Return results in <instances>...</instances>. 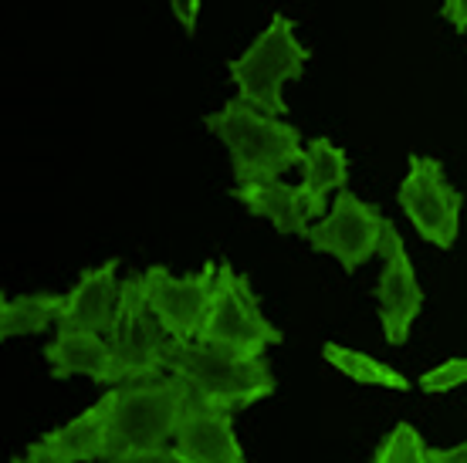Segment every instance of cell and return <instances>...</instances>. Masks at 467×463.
Returning <instances> with one entry per match:
<instances>
[{"label":"cell","mask_w":467,"mask_h":463,"mask_svg":"<svg viewBox=\"0 0 467 463\" xmlns=\"http://www.w3.org/2000/svg\"><path fill=\"white\" fill-rule=\"evenodd\" d=\"M146 281V298H150L152 314L160 318L166 335L176 342H197L207 308L213 298V284H217V264H203V271L193 274H170L163 264H152L142 271Z\"/></svg>","instance_id":"obj_9"},{"label":"cell","mask_w":467,"mask_h":463,"mask_svg":"<svg viewBox=\"0 0 467 463\" xmlns=\"http://www.w3.org/2000/svg\"><path fill=\"white\" fill-rule=\"evenodd\" d=\"M45 362L55 379L85 376L92 383L119 386L112 342L99 332H78V328H58V335L45 345Z\"/></svg>","instance_id":"obj_13"},{"label":"cell","mask_w":467,"mask_h":463,"mask_svg":"<svg viewBox=\"0 0 467 463\" xmlns=\"http://www.w3.org/2000/svg\"><path fill=\"white\" fill-rule=\"evenodd\" d=\"M109 342H112V355H116L119 386L140 383V379H160V372L166 369L173 338L166 335L160 318L152 314L142 274L122 278L119 312L116 324L109 332Z\"/></svg>","instance_id":"obj_6"},{"label":"cell","mask_w":467,"mask_h":463,"mask_svg":"<svg viewBox=\"0 0 467 463\" xmlns=\"http://www.w3.org/2000/svg\"><path fill=\"white\" fill-rule=\"evenodd\" d=\"M200 0H170V11H173L176 24L183 27V35L193 37L197 35V21H200Z\"/></svg>","instance_id":"obj_22"},{"label":"cell","mask_w":467,"mask_h":463,"mask_svg":"<svg viewBox=\"0 0 467 463\" xmlns=\"http://www.w3.org/2000/svg\"><path fill=\"white\" fill-rule=\"evenodd\" d=\"M369 463H431L427 460V443L417 433L413 423H397L376 447Z\"/></svg>","instance_id":"obj_19"},{"label":"cell","mask_w":467,"mask_h":463,"mask_svg":"<svg viewBox=\"0 0 467 463\" xmlns=\"http://www.w3.org/2000/svg\"><path fill=\"white\" fill-rule=\"evenodd\" d=\"M102 463H187L173 447H152V450H132L122 453V457H112V460Z\"/></svg>","instance_id":"obj_21"},{"label":"cell","mask_w":467,"mask_h":463,"mask_svg":"<svg viewBox=\"0 0 467 463\" xmlns=\"http://www.w3.org/2000/svg\"><path fill=\"white\" fill-rule=\"evenodd\" d=\"M203 126L231 152V173L237 186L278 180L305 159L298 129L278 116L257 112L254 105L241 98H231L217 112L203 116Z\"/></svg>","instance_id":"obj_1"},{"label":"cell","mask_w":467,"mask_h":463,"mask_svg":"<svg viewBox=\"0 0 467 463\" xmlns=\"http://www.w3.org/2000/svg\"><path fill=\"white\" fill-rule=\"evenodd\" d=\"M197 342L231 348L237 355H265L268 345L285 342V335L261 312L251 278L234 271L231 261L217 264V284Z\"/></svg>","instance_id":"obj_5"},{"label":"cell","mask_w":467,"mask_h":463,"mask_svg":"<svg viewBox=\"0 0 467 463\" xmlns=\"http://www.w3.org/2000/svg\"><path fill=\"white\" fill-rule=\"evenodd\" d=\"M322 359H326L332 369H339L346 379H352V383L379 386V389H397V393H407L410 389V379L403 376V372H397L393 365L373 359V355H366V352H356V348L328 342V345L322 348Z\"/></svg>","instance_id":"obj_18"},{"label":"cell","mask_w":467,"mask_h":463,"mask_svg":"<svg viewBox=\"0 0 467 463\" xmlns=\"http://www.w3.org/2000/svg\"><path fill=\"white\" fill-rule=\"evenodd\" d=\"M109 399V457H122L132 450H152L166 447L176 437L180 417L193 399L180 376L170 379H140L122 383L106 393Z\"/></svg>","instance_id":"obj_3"},{"label":"cell","mask_w":467,"mask_h":463,"mask_svg":"<svg viewBox=\"0 0 467 463\" xmlns=\"http://www.w3.org/2000/svg\"><path fill=\"white\" fill-rule=\"evenodd\" d=\"M41 440L58 450L68 463H95L109 457V399L102 396L95 406L82 409L65 427L47 429Z\"/></svg>","instance_id":"obj_16"},{"label":"cell","mask_w":467,"mask_h":463,"mask_svg":"<svg viewBox=\"0 0 467 463\" xmlns=\"http://www.w3.org/2000/svg\"><path fill=\"white\" fill-rule=\"evenodd\" d=\"M234 413L190 399L173 437V450L187 463H244L241 440L234 433Z\"/></svg>","instance_id":"obj_11"},{"label":"cell","mask_w":467,"mask_h":463,"mask_svg":"<svg viewBox=\"0 0 467 463\" xmlns=\"http://www.w3.org/2000/svg\"><path fill=\"white\" fill-rule=\"evenodd\" d=\"M11 463H68V460H65L58 450H51L45 440H37V443H31L21 457H14Z\"/></svg>","instance_id":"obj_23"},{"label":"cell","mask_w":467,"mask_h":463,"mask_svg":"<svg viewBox=\"0 0 467 463\" xmlns=\"http://www.w3.org/2000/svg\"><path fill=\"white\" fill-rule=\"evenodd\" d=\"M298 170H302V183L298 186L305 190L316 217L328 213V207H332L328 197L346 190V183H349V156H346V149L336 146L332 139H326V136H316V139L305 142V159Z\"/></svg>","instance_id":"obj_15"},{"label":"cell","mask_w":467,"mask_h":463,"mask_svg":"<svg viewBox=\"0 0 467 463\" xmlns=\"http://www.w3.org/2000/svg\"><path fill=\"white\" fill-rule=\"evenodd\" d=\"M427 460L431 463H467V440L457 443V447H447V450H431V447H427Z\"/></svg>","instance_id":"obj_25"},{"label":"cell","mask_w":467,"mask_h":463,"mask_svg":"<svg viewBox=\"0 0 467 463\" xmlns=\"http://www.w3.org/2000/svg\"><path fill=\"white\" fill-rule=\"evenodd\" d=\"M457 386H467V359H447L420 376V389L431 396L451 393Z\"/></svg>","instance_id":"obj_20"},{"label":"cell","mask_w":467,"mask_h":463,"mask_svg":"<svg viewBox=\"0 0 467 463\" xmlns=\"http://www.w3.org/2000/svg\"><path fill=\"white\" fill-rule=\"evenodd\" d=\"M397 203L403 207L407 221L423 241L451 251L461 233V207L464 193L447 180V170L441 159L413 152L407 162V176L397 190Z\"/></svg>","instance_id":"obj_7"},{"label":"cell","mask_w":467,"mask_h":463,"mask_svg":"<svg viewBox=\"0 0 467 463\" xmlns=\"http://www.w3.org/2000/svg\"><path fill=\"white\" fill-rule=\"evenodd\" d=\"M119 294H122V281H119V257H109L106 264L85 267L82 278L75 281V288L65 298L58 328H78V332H99L106 335L116 324Z\"/></svg>","instance_id":"obj_12"},{"label":"cell","mask_w":467,"mask_h":463,"mask_svg":"<svg viewBox=\"0 0 467 463\" xmlns=\"http://www.w3.org/2000/svg\"><path fill=\"white\" fill-rule=\"evenodd\" d=\"M441 17L454 27L457 35H467V0H444Z\"/></svg>","instance_id":"obj_24"},{"label":"cell","mask_w":467,"mask_h":463,"mask_svg":"<svg viewBox=\"0 0 467 463\" xmlns=\"http://www.w3.org/2000/svg\"><path fill=\"white\" fill-rule=\"evenodd\" d=\"M231 200H237L247 213L265 217L285 237H305L308 241L316 210H312L302 186L281 183V180H261V183L234 186Z\"/></svg>","instance_id":"obj_14"},{"label":"cell","mask_w":467,"mask_h":463,"mask_svg":"<svg viewBox=\"0 0 467 463\" xmlns=\"http://www.w3.org/2000/svg\"><path fill=\"white\" fill-rule=\"evenodd\" d=\"M383 231L386 217L376 203H366L362 197L339 190L328 213L318 223H312L308 231V243L318 254H328L339 261L346 274H352L356 267L366 261H373L383 247Z\"/></svg>","instance_id":"obj_8"},{"label":"cell","mask_w":467,"mask_h":463,"mask_svg":"<svg viewBox=\"0 0 467 463\" xmlns=\"http://www.w3.org/2000/svg\"><path fill=\"white\" fill-rule=\"evenodd\" d=\"M379 257H383V271L376 278L373 294L379 302L383 338L389 345H407L410 328L423 312V288L417 271H413V261H410L407 241H403V233L397 231L393 221H386Z\"/></svg>","instance_id":"obj_10"},{"label":"cell","mask_w":467,"mask_h":463,"mask_svg":"<svg viewBox=\"0 0 467 463\" xmlns=\"http://www.w3.org/2000/svg\"><path fill=\"white\" fill-rule=\"evenodd\" d=\"M312 51L295 37V21L285 14H271V24L247 45L241 58L227 61L237 98L254 105L265 116H288L285 85L305 75Z\"/></svg>","instance_id":"obj_4"},{"label":"cell","mask_w":467,"mask_h":463,"mask_svg":"<svg viewBox=\"0 0 467 463\" xmlns=\"http://www.w3.org/2000/svg\"><path fill=\"white\" fill-rule=\"evenodd\" d=\"M68 294L58 291H31V294H17V298H0V338H27L45 335L51 324H58L61 308H65Z\"/></svg>","instance_id":"obj_17"},{"label":"cell","mask_w":467,"mask_h":463,"mask_svg":"<svg viewBox=\"0 0 467 463\" xmlns=\"http://www.w3.org/2000/svg\"><path fill=\"white\" fill-rule=\"evenodd\" d=\"M170 376H180L207 406L237 413L275 393V372L265 355H237L231 348L203 342H176L166 362Z\"/></svg>","instance_id":"obj_2"}]
</instances>
